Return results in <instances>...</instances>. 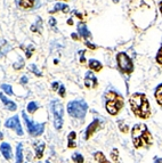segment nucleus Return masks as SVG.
Listing matches in <instances>:
<instances>
[{
	"label": "nucleus",
	"mask_w": 162,
	"mask_h": 163,
	"mask_svg": "<svg viewBox=\"0 0 162 163\" xmlns=\"http://www.w3.org/2000/svg\"><path fill=\"white\" fill-rule=\"evenodd\" d=\"M131 139L135 148L151 147L153 145V138L147 125L144 123L135 124L131 129Z\"/></svg>",
	"instance_id": "f257e3e1"
},
{
	"label": "nucleus",
	"mask_w": 162,
	"mask_h": 163,
	"mask_svg": "<svg viewBox=\"0 0 162 163\" xmlns=\"http://www.w3.org/2000/svg\"><path fill=\"white\" fill-rule=\"evenodd\" d=\"M129 104L133 113L140 119H148L151 115V107L147 97L144 94L135 92L129 98Z\"/></svg>",
	"instance_id": "f03ea898"
},
{
	"label": "nucleus",
	"mask_w": 162,
	"mask_h": 163,
	"mask_svg": "<svg viewBox=\"0 0 162 163\" xmlns=\"http://www.w3.org/2000/svg\"><path fill=\"white\" fill-rule=\"evenodd\" d=\"M105 108L109 114L111 115H116L118 113L120 112L122 107H123V98H122L121 95H119L118 92L113 91V90H110L105 94Z\"/></svg>",
	"instance_id": "7ed1b4c3"
},
{
	"label": "nucleus",
	"mask_w": 162,
	"mask_h": 163,
	"mask_svg": "<svg viewBox=\"0 0 162 163\" xmlns=\"http://www.w3.org/2000/svg\"><path fill=\"white\" fill-rule=\"evenodd\" d=\"M88 111V105L85 101H73L68 104V113L70 116L78 120H83Z\"/></svg>",
	"instance_id": "20e7f679"
},
{
	"label": "nucleus",
	"mask_w": 162,
	"mask_h": 163,
	"mask_svg": "<svg viewBox=\"0 0 162 163\" xmlns=\"http://www.w3.org/2000/svg\"><path fill=\"white\" fill-rule=\"evenodd\" d=\"M50 110L52 113V122H54V127L56 130H61L63 127L64 120H63V114H64V107L62 105V103L58 99H54L50 103Z\"/></svg>",
	"instance_id": "39448f33"
},
{
	"label": "nucleus",
	"mask_w": 162,
	"mask_h": 163,
	"mask_svg": "<svg viewBox=\"0 0 162 163\" xmlns=\"http://www.w3.org/2000/svg\"><path fill=\"white\" fill-rule=\"evenodd\" d=\"M116 64L121 73L130 74L134 72V63L126 53H119L116 55Z\"/></svg>",
	"instance_id": "423d86ee"
},
{
	"label": "nucleus",
	"mask_w": 162,
	"mask_h": 163,
	"mask_svg": "<svg viewBox=\"0 0 162 163\" xmlns=\"http://www.w3.org/2000/svg\"><path fill=\"white\" fill-rule=\"evenodd\" d=\"M22 116L25 124H26V128H28V132L32 137H38V136L42 135V132L45 131V123H37L34 121L30 120L26 115V113H22Z\"/></svg>",
	"instance_id": "0eeeda50"
},
{
	"label": "nucleus",
	"mask_w": 162,
	"mask_h": 163,
	"mask_svg": "<svg viewBox=\"0 0 162 163\" xmlns=\"http://www.w3.org/2000/svg\"><path fill=\"white\" fill-rule=\"evenodd\" d=\"M5 127L8 128V129L15 130L18 136L23 135V129H22V125H21V122H20L18 115H14V116L8 119L5 122Z\"/></svg>",
	"instance_id": "6e6552de"
},
{
	"label": "nucleus",
	"mask_w": 162,
	"mask_h": 163,
	"mask_svg": "<svg viewBox=\"0 0 162 163\" xmlns=\"http://www.w3.org/2000/svg\"><path fill=\"white\" fill-rule=\"evenodd\" d=\"M100 128V121H99L98 119H95L92 123L89 124L87 127V129H86V134H85V139L88 140V139H90V137L97 131V130Z\"/></svg>",
	"instance_id": "1a4fd4ad"
},
{
	"label": "nucleus",
	"mask_w": 162,
	"mask_h": 163,
	"mask_svg": "<svg viewBox=\"0 0 162 163\" xmlns=\"http://www.w3.org/2000/svg\"><path fill=\"white\" fill-rule=\"evenodd\" d=\"M85 86L87 87L88 89H94L98 86V81L97 78L95 77V74L92 71H88L86 75H85Z\"/></svg>",
	"instance_id": "9d476101"
},
{
	"label": "nucleus",
	"mask_w": 162,
	"mask_h": 163,
	"mask_svg": "<svg viewBox=\"0 0 162 163\" xmlns=\"http://www.w3.org/2000/svg\"><path fill=\"white\" fill-rule=\"evenodd\" d=\"M0 99H1V101L4 103V105L8 108V111H12V112H14V111H16L17 110V105L15 104V101H13L12 99H8L6 96L4 95L2 92H0Z\"/></svg>",
	"instance_id": "9b49d317"
},
{
	"label": "nucleus",
	"mask_w": 162,
	"mask_h": 163,
	"mask_svg": "<svg viewBox=\"0 0 162 163\" xmlns=\"http://www.w3.org/2000/svg\"><path fill=\"white\" fill-rule=\"evenodd\" d=\"M0 151L2 153L4 158H6V160H8V161L13 158L12 147H10V145H9L8 143H2V144L0 145Z\"/></svg>",
	"instance_id": "f8f14e48"
},
{
	"label": "nucleus",
	"mask_w": 162,
	"mask_h": 163,
	"mask_svg": "<svg viewBox=\"0 0 162 163\" xmlns=\"http://www.w3.org/2000/svg\"><path fill=\"white\" fill-rule=\"evenodd\" d=\"M78 32H79L81 38H83V39H89V38H92L90 31H89L87 29V26H86L85 24H82V23H79V24H78Z\"/></svg>",
	"instance_id": "ddd939ff"
},
{
	"label": "nucleus",
	"mask_w": 162,
	"mask_h": 163,
	"mask_svg": "<svg viewBox=\"0 0 162 163\" xmlns=\"http://www.w3.org/2000/svg\"><path fill=\"white\" fill-rule=\"evenodd\" d=\"M45 147H46V144L45 143H39V144H35L34 145V151H35V156L37 158L40 160L42 156H44V151H45Z\"/></svg>",
	"instance_id": "4468645a"
},
{
	"label": "nucleus",
	"mask_w": 162,
	"mask_h": 163,
	"mask_svg": "<svg viewBox=\"0 0 162 163\" xmlns=\"http://www.w3.org/2000/svg\"><path fill=\"white\" fill-rule=\"evenodd\" d=\"M9 50H10V46L8 45V42L6 40L0 39V57L5 56Z\"/></svg>",
	"instance_id": "2eb2a0df"
},
{
	"label": "nucleus",
	"mask_w": 162,
	"mask_h": 163,
	"mask_svg": "<svg viewBox=\"0 0 162 163\" xmlns=\"http://www.w3.org/2000/svg\"><path fill=\"white\" fill-rule=\"evenodd\" d=\"M89 68L90 70H93L95 72H99V71H102V68H103V65H102V63L97 61V59H90L89 61Z\"/></svg>",
	"instance_id": "dca6fc26"
},
{
	"label": "nucleus",
	"mask_w": 162,
	"mask_h": 163,
	"mask_svg": "<svg viewBox=\"0 0 162 163\" xmlns=\"http://www.w3.org/2000/svg\"><path fill=\"white\" fill-rule=\"evenodd\" d=\"M75 138H76V132L75 131H71L69 136H68V147L69 148H75L76 147Z\"/></svg>",
	"instance_id": "f3484780"
},
{
	"label": "nucleus",
	"mask_w": 162,
	"mask_h": 163,
	"mask_svg": "<svg viewBox=\"0 0 162 163\" xmlns=\"http://www.w3.org/2000/svg\"><path fill=\"white\" fill-rule=\"evenodd\" d=\"M154 97H155L156 103L162 106V83H160L154 90Z\"/></svg>",
	"instance_id": "a211bd4d"
},
{
	"label": "nucleus",
	"mask_w": 162,
	"mask_h": 163,
	"mask_svg": "<svg viewBox=\"0 0 162 163\" xmlns=\"http://www.w3.org/2000/svg\"><path fill=\"white\" fill-rule=\"evenodd\" d=\"M64 11V13H69L70 11V7L68 5H64V4H62V2H58V4H56L55 5V7H54V9L52 11H50V13H57V11Z\"/></svg>",
	"instance_id": "6ab92c4d"
},
{
	"label": "nucleus",
	"mask_w": 162,
	"mask_h": 163,
	"mask_svg": "<svg viewBox=\"0 0 162 163\" xmlns=\"http://www.w3.org/2000/svg\"><path fill=\"white\" fill-rule=\"evenodd\" d=\"M22 162H23V145H22V143H20L16 147V162L15 163Z\"/></svg>",
	"instance_id": "aec40b11"
},
{
	"label": "nucleus",
	"mask_w": 162,
	"mask_h": 163,
	"mask_svg": "<svg viewBox=\"0 0 162 163\" xmlns=\"http://www.w3.org/2000/svg\"><path fill=\"white\" fill-rule=\"evenodd\" d=\"M35 5V0H20V6L23 9H31Z\"/></svg>",
	"instance_id": "412c9836"
},
{
	"label": "nucleus",
	"mask_w": 162,
	"mask_h": 163,
	"mask_svg": "<svg viewBox=\"0 0 162 163\" xmlns=\"http://www.w3.org/2000/svg\"><path fill=\"white\" fill-rule=\"evenodd\" d=\"M95 160L97 161V163H110V161L106 158V156L104 155V153L102 152H96L94 154Z\"/></svg>",
	"instance_id": "4be33fe9"
},
{
	"label": "nucleus",
	"mask_w": 162,
	"mask_h": 163,
	"mask_svg": "<svg viewBox=\"0 0 162 163\" xmlns=\"http://www.w3.org/2000/svg\"><path fill=\"white\" fill-rule=\"evenodd\" d=\"M41 29H42V21L41 18H37V22L31 26V31L32 32H37V33H40L41 32Z\"/></svg>",
	"instance_id": "5701e85b"
},
{
	"label": "nucleus",
	"mask_w": 162,
	"mask_h": 163,
	"mask_svg": "<svg viewBox=\"0 0 162 163\" xmlns=\"http://www.w3.org/2000/svg\"><path fill=\"white\" fill-rule=\"evenodd\" d=\"M72 160H73V162L74 163H83L85 162V158L82 156V154L81 153H74L73 155H72Z\"/></svg>",
	"instance_id": "b1692460"
},
{
	"label": "nucleus",
	"mask_w": 162,
	"mask_h": 163,
	"mask_svg": "<svg viewBox=\"0 0 162 163\" xmlns=\"http://www.w3.org/2000/svg\"><path fill=\"white\" fill-rule=\"evenodd\" d=\"M38 108H39V105L35 101H30L28 104V112L31 113V114H33Z\"/></svg>",
	"instance_id": "393cba45"
},
{
	"label": "nucleus",
	"mask_w": 162,
	"mask_h": 163,
	"mask_svg": "<svg viewBox=\"0 0 162 163\" xmlns=\"http://www.w3.org/2000/svg\"><path fill=\"white\" fill-rule=\"evenodd\" d=\"M111 158H112V160H113L116 163L120 162V160H119V151H118V148L112 149V152H111Z\"/></svg>",
	"instance_id": "a878e982"
},
{
	"label": "nucleus",
	"mask_w": 162,
	"mask_h": 163,
	"mask_svg": "<svg viewBox=\"0 0 162 163\" xmlns=\"http://www.w3.org/2000/svg\"><path fill=\"white\" fill-rule=\"evenodd\" d=\"M1 89L4 90V92H5V94H7V95H9V96L14 95L12 87H10L9 84H2V86H1Z\"/></svg>",
	"instance_id": "bb28decb"
},
{
	"label": "nucleus",
	"mask_w": 162,
	"mask_h": 163,
	"mask_svg": "<svg viewBox=\"0 0 162 163\" xmlns=\"http://www.w3.org/2000/svg\"><path fill=\"white\" fill-rule=\"evenodd\" d=\"M30 71H31L32 73H34L37 77H42V73L39 71V68H37L35 64H31V65H30Z\"/></svg>",
	"instance_id": "cd10ccee"
},
{
	"label": "nucleus",
	"mask_w": 162,
	"mask_h": 163,
	"mask_svg": "<svg viewBox=\"0 0 162 163\" xmlns=\"http://www.w3.org/2000/svg\"><path fill=\"white\" fill-rule=\"evenodd\" d=\"M119 128H120L121 132H123V134L128 132V130H129V127H128V124L124 123V121H120L119 122Z\"/></svg>",
	"instance_id": "c85d7f7f"
},
{
	"label": "nucleus",
	"mask_w": 162,
	"mask_h": 163,
	"mask_svg": "<svg viewBox=\"0 0 162 163\" xmlns=\"http://www.w3.org/2000/svg\"><path fill=\"white\" fill-rule=\"evenodd\" d=\"M155 61H156V63H158V64L162 65V46L160 47V49H159L158 54H156Z\"/></svg>",
	"instance_id": "c756f323"
},
{
	"label": "nucleus",
	"mask_w": 162,
	"mask_h": 163,
	"mask_svg": "<svg viewBox=\"0 0 162 163\" xmlns=\"http://www.w3.org/2000/svg\"><path fill=\"white\" fill-rule=\"evenodd\" d=\"M18 61H20V62H18V63H15V64H14V68H15V70H21V68H24V61H23V58H18Z\"/></svg>",
	"instance_id": "7c9ffc66"
},
{
	"label": "nucleus",
	"mask_w": 162,
	"mask_h": 163,
	"mask_svg": "<svg viewBox=\"0 0 162 163\" xmlns=\"http://www.w3.org/2000/svg\"><path fill=\"white\" fill-rule=\"evenodd\" d=\"M34 51V48L32 47V46H28L26 47V49H25V54H26V58H30V57L32 56V53Z\"/></svg>",
	"instance_id": "2f4dec72"
},
{
	"label": "nucleus",
	"mask_w": 162,
	"mask_h": 163,
	"mask_svg": "<svg viewBox=\"0 0 162 163\" xmlns=\"http://www.w3.org/2000/svg\"><path fill=\"white\" fill-rule=\"evenodd\" d=\"M58 94L61 97H65V87L64 86H59V89H58Z\"/></svg>",
	"instance_id": "473e14b6"
},
{
	"label": "nucleus",
	"mask_w": 162,
	"mask_h": 163,
	"mask_svg": "<svg viewBox=\"0 0 162 163\" xmlns=\"http://www.w3.org/2000/svg\"><path fill=\"white\" fill-rule=\"evenodd\" d=\"M85 45L87 46L89 49H92V50H95V49L97 48V46H96V45H93V44H90V42H88V41L86 42V44H85Z\"/></svg>",
	"instance_id": "72a5a7b5"
},
{
	"label": "nucleus",
	"mask_w": 162,
	"mask_h": 163,
	"mask_svg": "<svg viewBox=\"0 0 162 163\" xmlns=\"http://www.w3.org/2000/svg\"><path fill=\"white\" fill-rule=\"evenodd\" d=\"M79 54H80V62L81 63H85L86 62V59H85V50H82V51H79Z\"/></svg>",
	"instance_id": "f704fd0d"
},
{
	"label": "nucleus",
	"mask_w": 162,
	"mask_h": 163,
	"mask_svg": "<svg viewBox=\"0 0 162 163\" xmlns=\"http://www.w3.org/2000/svg\"><path fill=\"white\" fill-rule=\"evenodd\" d=\"M49 24H50V26H56V20L50 17L49 18Z\"/></svg>",
	"instance_id": "c9c22d12"
},
{
	"label": "nucleus",
	"mask_w": 162,
	"mask_h": 163,
	"mask_svg": "<svg viewBox=\"0 0 162 163\" xmlns=\"http://www.w3.org/2000/svg\"><path fill=\"white\" fill-rule=\"evenodd\" d=\"M59 82H57V81H55V82H52V90H57L58 89V86H59Z\"/></svg>",
	"instance_id": "e433bc0d"
},
{
	"label": "nucleus",
	"mask_w": 162,
	"mask_h": 163,
	"mask_svg": "<svg viewBox=\"0 0 162 163\" xmlns=\"http://www.w3.org/2000/svg\"><path fill=\"white\" fill-rule=\"evenodd\" d=\"M20 82H21L22 84H25L26 82H28V78H26V77H22V78H21V81H20Z\"/></svg>",
	"instance_id": "4c0bfd02"
},
{
	"label": "nucleus",
	"mask_w": 162,
	"mask_h": 163,
	"mask_svg": "<svg viewBox=\"0 0 162 163\" xmlns=\"http://www.w3.org/2000/svg\"><path fill=\"white\" fill-rule=\"evenodd\" d=\"M71 37H72V39H73V40L79 39V38H78V34H76V33H72V35H71Z\"/></svg>",
	"instance_id": "58836bf2"
},
{
	"label": "nucleus",
	"mask_w": 162,
	"mask_h": 163,
	"mask_svg": "<svg viewBox=\"0 0 162 163\" xmlns=\"http://www.w3.org/2000/svg\"><path fill=\"white\" fill-rule=\"evenodd\" d=\"M154 163H162V158H156L155 161H154Z\"/></svg>",
	"instance_id": "ea45409f"
},
{
	"label": "nucleus",
	"mask_w": 162,
	"mask_h": 163,
	"mask_svg": "<svg viewBox=\"0 0 162 163\" xmlns=\"http://www.w3.org/2000/svg\"><path fill=\"white\" fill-rule=\"evenodd\" d=\"M159 7H160V11H161V15H162V0L160 1V4H159Z\"/></svg>",
	"instance_id": "a19ab883"
},
{
	"label": "nucleus",
	"mask_w": 162,
	"mask_h": 163,
	"mask_svg": "<svg viewBox=\"0 0 162 163\" xmlns=\"http://www.w3.org/2000/svg\"><path fill=\"white\" fill-rule=\"evenodd\" d=\"M68 24H69V25H72V24H73V21H72V18H70L69 21H68Z\"/></svg>",
	"instance_id": "79ce46f5"
},
{
	"label": "nucleus",
	"mask_w": 162,
	"mask_h": 163,
	"mask_svg": "<svg viewBox=\"0 0 162 163\" xmlns=\"http://www.w3.org/2000/svg\"><path fill=\"white\" fill-rule=\"evenodd\" d=\"M112 1H113V2H116H116H119V0H112Z\"/></svg>",
	"instance_id": "37998d69"
},
{
	"label": "nucleus",
	"mask_w": 162,
	"mask_h": 163,
	"mask_svg": "<svg viewBox=\"0 0 162 163\" xmlns=\"http://www.w3.org/2000/svg\"><path fill=\"white\" fill-rule=\"evenodd\" d=\"M0 139H2V134L0 132Z\"/></svg>",
	"instance_id": "c03bdc74"
},
{
	"label": "nucleus",
	"mask_w": 162,
	"mask_h": 163,
	"mask_svg": "<svg viewBox=\"0 0 162 163\" xmlns=\"http://www.w3.org/2000/svg\"><path fill=\"white\" fill-rule=\"evenodd\" d=\"M46 163H50V162H49V161H46Z\"/></svg>",
	"instance_id": "a18cd8bd"
}]
</instances>
